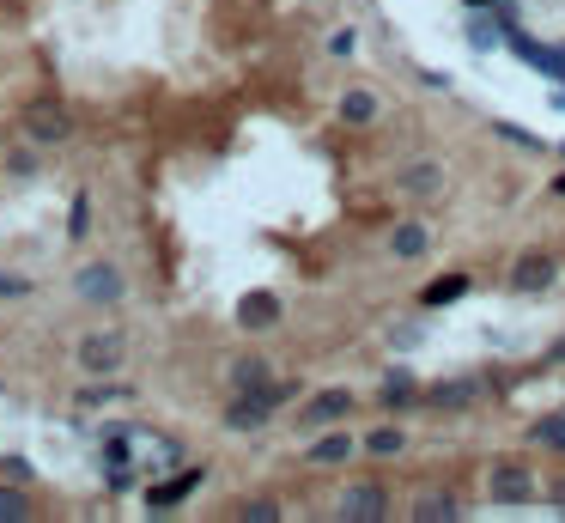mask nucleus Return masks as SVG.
<instances>
[{
  "mask_svg": "<svg viewBox=\"0 0 565 523\" xmlns=\"http://www.w3.org/2000/svg\"><path fill=\"white\" fill-rule=\"evenodd\" d=\"M286 396H292V384H274V390H237L231 408H225V426H231V432H256Z\"/></svg>",
  "mask_w": 565,
  "mask_h": 523,
  "instance_id": "1",
  "label": "nucleus"
},
{
  "mask_svg": "<svg viewBox=\"0 0 565 523\" xmlns=\"http://www.w3.org/2000/svg\"><path fill=\"white\" fill-rule=\"evenodd\" d=\"M122 359H128V341L122 335H86V341H79V371H92V378L122 371Z\"/></svg>",
  "mask_w": 565,
  "mask_h": 523,
  "instance_id": "2",
  "label": "nucleus"
},
{
  "mask_svg": "<svg viewBox=\"0 0 565 523\" xmlns=\"http://www.w3.org/2000/svg\"><path fill=\"white\" fill-rule=\"evenodd\" d=\"M25 134H31L37 146H55V140L73 134V122H67V110H61L55 98H37V104L25 110Z\"/></svg>",
  "mask_w": 565,
  "mask_h": 523,
  "instance_id": "3",
  "label": "nucleus"
},
{
  "mask_svg": "<svg viewBox=\"0 0 565 523\" xmlns=\"http://www.w3.org/2000/svg\"><path fill=\"white\" fill-rule=\"evenodd\" d=\"M73 286H79V298H86V305H116V298H122V274H116L110 262L79 268V274H73Z\"/></svg>",
  "mask_w": 565,
  "mask_h": 523,
  "instance_id": "4",
  "label": "nucleus"
},
{
  "mask_svg": "<svg viewBox=\"0 0 565 523\" xmlns=\"http://www.w3.org/2000/svg\"><path fill=\"white\" fill-rule=\"evenodd\" d=\"M335 517H347V523H377V517H383V487H371V481H353V487L341 493Z\"/></svg>",
  "mask_w": 565,
  "mask_h": 523,
  "instance_id": "5",
  "label": "nucleus"
},
{
  "mask_svg": "<svg viewBox=\"0 0 565 523\" xmlns=\"http://www.w3.org/2000/svg\"><path fill=\"white\" fill-rule=\"evenodd\" d=\"M529 493H535V475H529L523 463H499V469H493V499H499V505H523Z\"/></svg>",
  "mask_w": 565,
  "mask_h": 523,
  "instance_id": "6",
  "label": "nucleus"
},
{
  "mask_svg": "<svg viewBox=\"0 0 565 523\" xmlns=\"http://www.w3.org/2000/svg\"><path fill=\"white\" fill-rule=\"evenodd\" d=\"M237 323H244V329H274V323H280V298H274V292H244Z\"/></svg>",
  "mask_w": 565,
  "mask_h": 523,
  "instance_id": "7",
  "label": "nucleus"
},
{
  "mask_svg": "<svg viewBox=\"0 0 565 523\" xmlns=\"http://www.w3.org/2000/svg\"><path fill=\"white\" fill-rule=\"evenodd\" d=\"M347 408H353L347 390H322V396H310V408H304L298 420H304V426H329V420H341Z\"/></svg>",
  "mask_w": 565,
  "mask_h": 523,
  "instance_id": "8",
  "label": "nucleus"
},
{
  "mask_svg": "<svg viewBox=\"0 0 565 523\" xmlns=\"http://www.w3.org/2000/svg\"><path fill=\"white\" fill-rule=\"evenodd\" d=\"M426 244H432V232L420 226V219H401V226L389 232V250H395L401 262H414V256H426Z\"/></svg>",
  "mask_w": 565,
  "mask_h": 523,
  "instance_id": "9",
  "label": "nucleus"
},
{
  "mask_svg": "<svg viewBox=\"0 0 565 523\" xmlns=\"http://www.w3.org/2000/svg\"><path fill=\"white\" fill-rule=\"evenodd\" d=\"M480 390H487L480 378H450V384H438L426 402H432V408H468V402H480Z\"/></svg>",
  "mask_w": 565,
  "mask_h": 523,
  "instance_id": "10",
  "label": "nucleus"
},
{
  "mask_svg": "<svg viewBox=\"0 0 565 523\" xmlns=\"http://www.w3.org/2000/svg\"><path fill=\"white\" fill-rule=\"evenodd\" d=\"M511 43H517L523 61H535V67L547 73V80H565V49H541V43H529V37H511Z\"/></svg>",
  "mask_w": 565,
  "mask_h": 523,
  "instance_id": "11",
  "label": "nucleus"
},
{
  "mask_svg": "<svg viewBox=\"0 0 565 523\" xmlns=\"http://www.w3.org/2000/svg\"><path fill=\"white\" fill-rule=\"evenodd\" d=\"M547 280H553V262H547V256H523V262L511 268V286H517V292H541Z\"/></svg>",
  "mask_w": 565,
  "mask_h": 523,
  "instance_id": "12",
  "label": "nucleus"
},
{
  "mask_svg": "<svg viewBox=\"0 0 565 523\" xmlns=\"http://www.w3.org/2000/svg\"><path fill=\"white\" fill-rule=\"evenodd\" d=\"M231 390H274L268 359H237V365H231Z\"/></svg>",
  "mask_w": 565,
  "mask_h": 523,
  "instance_id": "13",
  "label": "nucleus"
},
{
  "mask_svg": "<svg viewBox=\"0 0 565 523\" xmlns=\"http://www.w3.org/2000/svg\"><path fill=\"white\" fill-rule=\"evenodd\" d=\"M347 457H353V438H341V432H329V438L310 444V463H322V469H329V463H347Z\"/></svg>",
  "mask_w": 565,
  "mask_h": 523,
  "instance_id": "14",
  "label": "nucleus"
},
{
  "mask_svg": "<svg viewBox=\"0 0 565 523\" xmlns=\"http://www.w3.org/2000/svg\"><path fill=\"white\" fill-rule=\"evenodd\" d=\"M529 444H547V451H565V414H541L529 426Z\"/></svg>",
  "mask_w": 565,
  "mask_h": 523,
  "instance_id": "15",
  "label": "nucleus"
},
{
  "mask_svg": "<svg viewBox=\"0 0 565 523\" xmlns=\"http://www.w3.org/2000/svg\"><path fill=\"white\" fill-rule=\"evenodd\" d=\"M341 116H347L353 128H365V122H377V98H371V92H347V98H341Z\"/></svg>",
  "mask_w": 565,
  "mask_h": 523,
  "instance_id": "16",
  "label": "nucleus"
},
{
  "mask_svg": "<svg viewBox=\"0 0 565 523\" xmlns=\"http://www.w3.org/2000/svg\"><path fill=\"white\" fill-rule=\"evenodd\" d=\"M401 183H408L414 195H438V183H444V171L426 159V165H408V177H401Z\"/></svg>",
  "mask_w": 565,
  "mask_h": 523,
  "instance_id": "17",
  "label": "nucleus"
},
{
  "mask_svg": "<svg viewBox=\"0 0 565 523\" xmlns=\"http://www.w3.org/2000/svg\"><path fill=\"white\" fill-rule=\"evenodd\" d=\"M462 292H468V274H444V280L426 286V305H450V298H462Z\"/></svg>",
  "mask_w": 565,
  "mask_h": 523,
  "instance_id": "18",
  "label": "nucleus"
},
{
  "mask_svg": "<svg viewBox=\"0 0 565 523\" xmlns=\"http://www.w3.org/2000/svg\"><path fill=\"white\" fill-rule=\"evenodd\" d=\"M19 517H31V499L19 487H0V523H19Z\"/></svg>",
  "mask_w": 565,
  "mask_h": 523,
  "instance_id": "19",
  "label": "nucleus"
},
{
  "mask_svg": "<svg viewBox=\"0 0 565 523\" xmlns=\"http://www.w3.org/2000/svg\"><path fill=\"white\" fill-rule=\"evenodd\" d=\"M414 517H420V523H450L456 505H450V499H414Z\"/></svg>",
  "mask_w": 565,
  "mask_h": 523,
  "instance_id": "20",
  "label": "nucleus"
},
{
  "mask_svg": "<svg viewBox=\"0 0 565 523\" xmlns=\"http://www.w3.org/2000/svg\"><path fill=\"white\" fill-rule=\"evenodd\" d=\"M365 444H371V451H377V457H395V451H401V444H408V438H401L395 426H377V432H371Z\"/></svg>",
  "mask_w": 565,
  "mask_h": 523,
  "instance_id": "21",
  "label": "nucleus"
},
{
  "mask_svg": "<svg viewBox=\"0 0 565 523\" xmlns=\"http://www.w3.org/2000/svg\"><path fill=\"white\" fill-rule=\"evenodd\" d=\"M274 517H280V505H274V499H250L244 511H237V523H274Z\"/></svg>",
  "mask_w": 565,
  "mask_h": 523,
  "instance_id": "22",
  "label": "nucleus"
},
{
  "mask_svg": "<svg viewBox=\"0 0 565 523\" xmlns=\"http://www.w3.org/2000/svg\"><path fill=\"white\" fill-rule=\"evenodd\" d=\"M67 232H73V238H86V232H92V207H86V195L73 201V213H67Z\"/></svg>",
  "mask_w": 565,
  "mask_h": 523,
  "instance_id": "23",
  "label": "nucleus"
},
{
  "mask_svg": "<svg viewBox=\"0 0 565 523\" xmlns=\"http://www.w3.org/2000/svg\"><path fill=\"white\" fill-rule=\"evenodd\" d=\"M19 292H31V280H19V274H0V298H19Z\"/></svg>",
  "mask_w": 565,
  "mask_h": 523,
  "instance_id": "24",
  "label": "nucleus"
},
{
  "mask_svg": "<svg viewBox=\"0 0 565 523\" xmlns=\"http://www.w3.org/2000/svg\"><path fill=\"white\" fill-rule=\"evenodd\" d=\"M474 43H480V49H493V43H499V37H493V19H474Z\"/></svg>",
  "mask_w": 565,
  "mask_h": 523,
  "instance_id": "25",
  "label": "nucleus"
},
{
  "mask_svg": "<svg viewBox=\"0 0 565 523\" xmlns=\"http://www.w3.org/2000/svg\"><path fill=\"white\" fill-rule=\"evenodd\" d=\"M7 481H31V463L25 457H7Z\"/></svg>",
  "mask_w": 565,
  "mask_h": 523,
  "instance_id": "26",
  "label": "nucleus"
},
{
  "mask_svg": "<svg viewBox=\"0 0 565 523\" xmlns=\"http://www.w3.org/2000/svg\"><path fill=\"white\" fill-rule=\"evenodd\" d=\"M559 359H565V341H559Z\"/></svg>",
  "mask_w": 565,
  "mask_h": 523,
  "instance_id": "27",
  "label": "nucleus"
}]
</instances>
